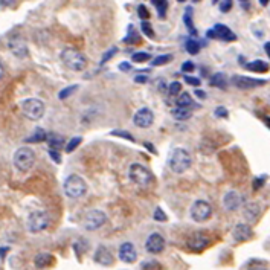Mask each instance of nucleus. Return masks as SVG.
<instances>
[{
	"label": "nucleus",
	"mask_w": 270,
	"mask_h": 270,
	"mask_svg": "<svg viewBox=\"0 0 270 270\" xmlns=\"http://www.w3.org/2000/svg\"><path fill=\"white\" fill-rule=\"evenodd\" d=\"M168 165L173 173L175 174H183L186 173L192 165V156L188 150L185 148H174L170 154Z\"/></svg>",
	"instance_id": "obj_1"
},
{
	"label": "nucleus",
	"mask_w": 270,
	"mask_h": 270,
	"mask_svg": "<svg viewBox=\"0 0 270 270\" xmlns=\"http://www.w3.org/2000/svg\"><path fill=\"white\" fill-rule=\"evenodd\" d=\"M60 58H61V63L74 72H81L87 66V58L75 48H64L61 50Z\"/></svg>",
	"instance_id": "obj_2"
},
{
	"label": "nucleus",
	"mask_w": 270,
	"mask_h": 270,
	"mask_svg": "<svg viewBox=\"0 0 270 270\" xmlns=\"http://www.w3.org/2000/svg\"><path fill=\"white\" fill-rule=\"evenodd\" d=\"M63 190L69 199H81L87 192V182L78 174H70L64 180Z\"/></svg>",
	"instance_id": "obj_3"
},
{
	"label": "nucleus",
	"mask_w": 270,
	"mask_h": 270,
	"mask_svg": "<svg viewBox=\"0 0 270 270\" xmlns=\"http://www.w3.org/2000/svg\"><path fill=\"white\" fill-rule=\"evenodd\" d=\"M14 167L20 173H28L32 170L34 163H35V153L32 148L29 147H22L14 153Z\"/></svg>",
	"instance_id": "obj_4"
},
{
	"label": "nucleus",
	"mask_w": 270,
	"mask_h": 270,
	"mask_svg": "<svg viewBox=\"0 0 270 270\" xmlns=\"http://www.w3.org/2000/svg\"><path fill=\"white\" fill-rule=\"evenodd\" d=\"M20 107H22V111L23 115L31 119V121H38L45 116V111H46V107H45V102L40 101L37 98H28L25 101H22L20 104Z\"/></svg>",
	"instance_id": "obj_5"
},
{
	"label": "nucleus",
	"mask_w": 270,
	"mask_h": 270,
	"mask_svg": "<svg viewBox=\"0 0 270 270\" xmlns=\"http://www.w3.org/2000/svg\"><path fill=\"white\" fill-rule=\"evenodd\" d=\"M128 177L133 183L139 186H148L153 182V174L148 168H145L141 163H131L128 168Z\"/></svg>",
	"instance_id": "obj_6"
},
{
	"label": "nucleus",
	"mask_w": 270,
	"mask_h": 270,
	"mask_svg": "<svg viewBox=\"0 0 270 270\" xmlns=\"http://www.w3.org/2000/svg\"><path fill=\"white\" fill-rule=\"evenodd\" d=\"M28 231L31 234H38V232H43L45 229H48L49 226V215L45 211H34L31 212L28 217Z\"/></svg>",
	"instance_id": "obj_7"
},
{
	"label": "nucleus",
	"mask_w": 270,
	"mask_h": 270,
	"mask_svg": "<svg viewBox=\"0 0 270 270\" xmlns=\"http://www.w3.org/2000/svg\"><path fill=\"white\" fill-rule=\"evenodd\" d=\"M190 215H191L192 222L205 223L212 217V206L209 205V202H206V200H197L191 206Z\"/></svg>",
	"instance_id": "obj_8"
},
{
	"label": "nucleus",
	"mask_w": 270,
	"mask_h": 270,
	"mask_svg": "<svg viewBox=\"0 0 270 270\" xmlns=\"http://www.w3.org/2000/svg\"><path fill=\"white\" fill-rule=\"evenodd\" d=\"M107 223V215L99 209H90L86 212L84 220H82V226L87 231H96Z\"/></svg>",
	"instance_id": "obj_9"
},
{
	"label": "nucleus",
	"mask_w": 270,
	"mask_h": 270,
	"mask_svg": "<svg viewBox=\"0 0 270 270\" xmlns=\"http://www.w3.org/2000/svg\"><path fill=\"white\" fill-rule=\"evenodd\" d=\"M231 82L240 90H251V89H256L259 86H264L266 79H258V78L243 77V75H234L231 78Z\"/></svg>",
	"instance_id": "obj_10"
},
{
	"label": "nucleus",
	"mask_w": 270,
	"mask_h": 270,
	"mask_svg": "<svg viewBox=\"0 0 270 270\" xmlns=\"http://www.w3.org/2000/svg\"><path fill=\"white\" fill-rule=\"evenodd\" d=\"M153 122H154V115L151 109L148 107H141L133 116V124L138 128H150L153 126Z\"/></svg>",
	"instance_id": "obj_11"
},
{
	"label": "nucleus",
	"mask_w": 270,
	"mask_h": 270,
	"mask_svg": "<svg viewBox=\"0 0 270 270\" xmlns=\"http://www.w3.org/2000/svg\"><path fill=\"white\" fill-rule=\"evenodd\" d=\"M211 244V240H209V237L205 235L203 232H195L192 234L190 238H188V241H186V246H188L191 251L194 252H202L205 251V249Z\"/></svg>",
	"instance_id": "obj_12"
},
{
	"label": "nucleus",
	"mask_w": 270,
	"mask_h": 270,
	"mask_svg": "<svg viewBox=\"0 0 270 270\" xmlns=\"http://www.w3.org/2000/svg\"><path fill=\"white\" fill-rule=\"evenodd\" d=\"M165 244H167L165 243V238L159 232H154L147 238V241H145V249H147V252L158 255L165 251Z\"/></svg>",
	"instance_id": "obj_13"
},
{
	"label": "nucleus",
	"mask_w": 270,
	"mask_h": 270,
	"mask_svg": "<svg viewBox=\"0 0 270 270\" xmlns=\"http://www.w3.org/2000/svg\"><path fill=\"white\" fill-rule=\"evenodd\" d=\"M119 259L126 264H133L138 259V251L133 243L126 241L119 246Z\"/></svg>",
	"instance_id": "obj_14"
},
{
	"label": "nucleus",
	"mask_w": 270,
	"mask_h": 270,
	"mask_svg": "<svg viewBox=\"0 0 270 270\" xmlns=\"http://www.w3.org/2000/svg\"><path fill=\"white\" fill-rule=\"evenodd\" d=\"M8 48L13 52V55H16L17 58H25L28 57V46L25 43V40L22 37H11L8 40Z\"/></svg>",
	"instance_id": "obj_15"
},
{
	"label": "nucleus",
	"mask_w": 270,
	"mask_h": 270,
	"mask_svg": "<svg viewBox=\"0 0 270 270\" xmlns=\"http://www.w3.org/2000/svg\"><path fill=\"white\" fill-rule=\"evenodd\" d=\"M232 237L237 243H244V241H249L254 237V231L247 223H238L234 227Z\"/></svg>",
	"instance_id": "obj_16"
},
{
	"label": "nucleus",
	"mask_w": 270,
	"mask_h": 270,
	"mask_svg": "<svg viewBox=\"0 0 270 270\" xmlns=\"http://www.w3.org/2000/svg\"><path fill=\"white\" fill-rule=\"evenodd\" d=\"M241 205H243V197L238 194L237 191H229V192L224 194V197H223V206H224V209L234 212L237 209H240Z\"/></svg>",
	"instance_id": "obj_17"
},
{
	"label": "nucleus",
	"mask_w": 270,
	"mask_h": 270,
	"mask_svg": "<svg viewBox=\"0 0 270 270\" xmlns=\"http://www.w3.org/2000/svg\"><path fill=\"white\" fill-rule=\"evenodd\" d=\"M261 215V206L256 202H249L243 207V217L249 223H255Z\"/></svg>",
	"instance_id": "obj_18"
},
{
	"label": "nucleus",
	"mask_w": 270,
	"mask_h": 270,
	"mask_svg": "<svg viewBox=\"0 0 270 270\" xmlns=\"http://www.w3.org/2000/svg\"><path fill=\"white\" fill-rule=\"evenodd\" d=\"M93 259H95V263H98L101 266H111L113 261H115V258H113L111 252L109 251L106 246H98Z\"/></svg>",
	"instance_id": "obj_19"
},
{
	"label": "nucleus",
	"mask_w": 270,
	"mask_h": 270,
	"mask_svg": "<svg viewBox=\"0 0 270 270\" xmlns=\"http://www.w3.org/2000/svg\"><path fill=\"white\" fill-rule=\"evenodd\" d=\"M214 32H215L217 38H220L223 41H235L237 40L235 32H232V31L227 28L226 25H223V23L214 25Z\"/></svg>",
	"instance_id": "obj_20"
},
{
	"label": "nucleus",
	"mask_w": 270,
	"mask_h": 270,
	"mask_svg": "<svg viewBox=\"0 0 270 270\" xmlns=\"http://www.w3.org/2000/svg\"><path fill=\"white\" fill-rule=\"evenodd\" d=\"M246 69L251 72H255V74H266V72H269L270 67H269V63H266V61L255 60V61H251V63H247Z\"/></svg>",
	"instance_id": "obj_21"
},
{
	"label": "nucleus",
	"mask_w": 270,
	"mask_h": 270,
	"mask_svg": "<svg viewBox=\"0 0 270 270\" xmlns=\"http://www.w3.org/2000/svg\"><path fill=\"white\" fill-rule=\"evenodd\" d=\"M171 116L175 121H186L192 116V109L191 107H175L171 110Z\"/></svg>",
	"instance_id": "obj_22"
},
{
	"label": "nucleus",
	"mask_w": 270,
	"mask_h": 270,
	"mask_svg": "<svg viewBox=\"0 0 270 270\" xmlns=\"http://www.w3.org/2000/svg\"><path fill=\"white\" fill-rule=\"evenodd\" d=\"M34 263L37 269H46L54 263V256L50 254H38L34 259Z\"/></svg>",
	"instance_id": "obj_23"
},
{
	"label": "nucleus",
	"mask_w": 270,
	"mask_h": 270,
	"mask_svg": "<svg viewBox=\"0 0 270 270\" xmlns=\"http://www.w3.org/2000/svg\"><path fill=\"white\" fill-rule=\"evenodd\" d=\"M48 142L50 150H60L64 147V138L60 136V134H48Z\"/></svg>",
	"instance_id": "obj_24"
},
{
	"label": "nucleus",
	"mask_w": 270,
	"mask_h": 270,
	"mask_svg": "<svg viewBox=\"0 0 270 270\" xmlns=\"http://www.w3.org/2000/svg\"><path fill=\"white\" fill-rule=\"evenodd\" d=\"M227 78H226V75L224 74H215V75H212V78L209 79V84L212 86V87H219V89H222V90H224L226 87H227Z\"/></svg>",
	"instance_id": "obj_25"
},
{
	"label": "nucleus",
	"mask_w": 270,
	"mask_h": 270,
	"mask_svg": "<svg viewBox=\"0 0 270 270\" xmlns=\"http://www.w3.org/2000/svg\"><path fill=\"white\" fill-rule=\"evenodd\" d=\"M191 8H186L185 11V16H183V23L186 26V29H188V32L194 37H197V29L194 28V22H192V16H191Z\"/></svg>",
	"instance_id": "obj_26"
},
{
	"label": "nucleus",
	"mask_w": 270,
	"mask_h": 270,
	"mask_svg": "<svg viewBox=\"0 0 270 270\" xmlns=\"http://www.w3.org/2000/svg\"><path fill=\"white\" fill-rule=\"evenodd\" d=\"M200 48H202V45L195 38L186 40V43H185V49H186V52H188L190 55H197L200 52Z\"/></svg>",
	"instance_id": "obj_27"
},
{
	"label": "nucleus",
	"mask_w": 270,
	"mask_h": 270,
	"mask_svg": "<svg viewBox=\"0 0 270 270\" xmlns=\"http://www.w3.org/2000/svg\"><path fill=\"white\" fill-rule=\"evenodd\" d=\"M139 34H138V31L136 28H134L133 25L128 26V34L126 35V38H124V43H127V45H134V43H139Z\"/></svg>",
	"instance_id": "obj_28"
},
{
	"label": "nucleus",
	"mask_w": 270,
	"mask_h": 270,
	"mask_svg": "<svg viewBox=\"0 0 270 270\" xmlns=\"http://www.w3.org/2000/svg\"><path fill=\"white\" fill-rule=\"evenodd\" d=\"M175 106L177 107H191L192 106V98L188 92H183L180 93V95L177 96V99H175Z\"/></svg>",
	"instance_id": "obj_29"
},
{
	"label": "nucleus",
	"mask_w": 270,
	"mask_h": 270,
	"mask_svg": "<svg viewBox=\"0 0 270 270\" xmlns=\"http://www.w3.org/2000/svg\"><path fill=\"white\" fill-rule=\"evenodd\" d=\"M153 5L158 9L159 18H165L167 17V9H168V0H151Z\"/></svg>",
	"instance_id": "obj_30"
},
{
	"label": "nucleus",
	"mask_w": 270,
	"mask_h": 270,
	"mask_svg": "<svg viewBox=\"0 0 270 270\" xmlns=\"http://www.w3.org/2000/svg\"><path fill=\"white\" fill-rule=\"evenodd\" d=\"M48 141V134L43 128H35V131L32 133V138H28L26 142H43Z\"/></svg>",
	"instance_id": "obj_31"
},
{
	"label": "nucleus",
	"mask_w": 270,
	"mask_h": 270,
	"mask_svg": "<svg viewBox=\"0 0 270 270\" xmlns=\"http://www.w3.org/2000/svg\"><path fill=\"white\" fill-rule=\"evenodd\" d=\"M78 90V84H72V86H69V87H64L63 90H61L60 93H58V98L61 99V101H64V99H67L69 96H72L74 95V93Z\"/></svg>",
	"instance_id": "obj_32"
},
{
	"label": "nucleus",
	"mask_w": 270,
	"mask_h": 270,
	"mask_svg": "<svg viewBox=\"0 0 270 270\" xmlns=\"http://www.w3.org/2000/svg\"><path fill=\"white\" fill-rule=\"evenodd\" d=\"M141 31H142V34L145 37L154 38V31H153V26H151V23L148 22V20H143V22H141Z\"/></svg>",
	"instance_id": "obj_33"
},
{
	"label": "nucleus",
	"mask_w": 270,
	"mask_h": 270,
	"mask_svg": "<svg viewBox=\"0 0 270 270\" xmlns=\"http://www.w3.org/2000/svg\"><path fill=\"white\" fill-rule=\"evenodd\" d=\"M170 61H173V55L171 54H165V55H159V57H156L153 60V66H165V64H168Z\"/></svg>",
	"instance_id": "obj_34"
},
{
	"label": "nucleus",
	"mask_w": 270,
	"mask_h": 270,
	"mask_svg": "<svg viewBox=\"0 0 270 270\" xmlns=\"http://www.w3.org/2000/svg\"><path fill=\"white\" fill-rule=\"evenodd\" d=\"M82 142V138L81 136H75V138H72L67 145H66V153H72V151H75L78 147H79V143Z\"/></svg>",
	"instance_id": "obj_35"
},
{
	"label": "nucleus",
	"mask_w": 270,
	"mask_h": 270,
	"mask_svg": "<svg viewBox=\"0 0 270 270\" xmlns=\"http://www.w3.org/2000/svg\"><path fill=\"white\" fill-rule=\"evenodd\" d=\"M151 58V55L148 54V52H134V54L131 55V60L134 61V63H145V61H148Z\"/></svg>",
	"instance_id": "obj_36"
},
{
	"label": "nucleus",
	"mask_w": 270,
	"mask_h": 270,
	"mask_svg": "<svg viewBox=\"0 0 270 270\" xmlns=\"http://www.w3.org/2000/svg\"><path fill=\"white\" fill-rule=\"evenodd\" d=\"M180 90H182V84L179 81H173L171 84L168 86V95L170 96H179L180 95Z\"/></svg>",
	"instance_id": "obj_37"
},
{
	"label": "nucleus",
	"mask_w": 270,
	"mask_h": 270,
	"mask_svg": "<svg viewBox=\"0 0 270 270\" xmlns=\"http://www.w3.org/2000/svg\"><path fill=\"white\" fill-rule=\"evenodd\" d=\"M153 219L156 220V222H159V223H163V222H167V214L163 212V209H160V207H156V211H154V214H153Z\"/></svg>",
	"instance_id": "obj_38"
},
{
	"label": "nucleus",
	"mask_w": 270,
	"mask_h": 270,
	"mask_svg": "<svg viewBox=\"0 0 270 270\" xmlns=\"http://www.w3.org/2000/svg\"><path fill=\"white\" fill-rule=\"evenodd\" d=\"M138 16H139V18L142 20H148L150 18V11H148V8L145 6V5H139L138 6Z\"/></svg>",
	"instance_id": "obj_39"
},
{
	"label": "nucleus",
	"mask_w": 270,
	"mask_h": 270,
	"mask_svg": "<svg viewBox=\"0 0 270 270\" xmlns=\"http://www.w3.org/2000/svg\"><path fill=\"white\" fill-rule=\"evenodd\" d=\"M232 6H234V0H222L220 5H219L222 13H229L232 9Z\"/></svg>",
	"instance_id": "obj_40"
},
{
	"label": "nucleus",
	"mask_w": 270,
	"mask_h": 270,
	"mask_svg": "<svg viewBox=\"0 0 270 270\" xmlns=\"http://www.w3.org/2000/svg\"><path fill=\"white\" fill-rule=\"evenodd\" d=\"M247 270H269V269L263 261H252L251 264H249Z\"/></svg>",
	"instance_id": "obj_41"
},
{
	"label": "nucleus",
	"mask_w": 270,
	"mask_h": 270,
	"mask_svg": "<svg viewBox=\"0 0 270 270\" xmlns=\"http://www.w3.org/2000/svg\"><path fill=\"white\" fill-rule=\"evenodd\" d=\"M113 136H119V138H124V139H127V141H131L134 142V138H133V134L127 133V131H122V130H116V131H111Z\"/></svg>",
	"instance_id": "obj_42"
},
{
	"label": "nucleus",
	"mask_w": 270,
	"mask_h": 270,
	"mask_svg": "<svg viewBox=\"0 0 270 270\" xmlns=\"http://www.w3.org/2000/svg\"><path fill=\"white\" fill-rule=\"evenodd\" d=\"M194 70H195V64L192 63V61H185V63L182 64L183 74H192Z\"/></svg>",
	"instance_id": "obj_43"
},
{
	"label": "nucleus",
	"mask_w": 270,
	"mask_h": 270,
	"mask_svg": "<svg viewBox=\"0 0 270 270\" xmlns=\"http://www.w3.org/2000/svg\"><path fill=\"white\" fill-rule=\"evenodd\" d=\"M141 269L142 270H160V264L156 261H148V263H143Z\"/></svg>",
	"instance_id": "obj_44"
},
{
	"label": "nucleus",
	"mask_w": 270,
	"mask_h": 270,
	"mask_svg": "<svg viewBox=\"0 0 270 270\" xmlns=\"http://www.w3.org/2000/svg\"><path fill=\"white\" fill-rule=\"evenodd\" d=\"M214 115H215L217 118H227V116H229V111H227L226 107L220 106V107H217V109H215Z\"/></svg>",
	"instance_id": "obj_45"
},
{
	"label": "nucleus",
	"mask_w": 270,
	"mask_h": 270,
	"mask_svg": "<svg viewBox=\"0 0 270 270\" xmlns=\"http://www.w3.org/2000/svg\"><path fill=\"white\" fill-rule=\"evenodd\" d=\"M116 52H118V48H111L109 52H106V54H104V57H102V60H101V64H106L107 61L116 54Z\"/></svg>",
	"instance_id": "obj_46"
},
{
	"label": "nucleus",
	"mask_w": 270,
	"mask_h": 270,
	"mask_svg": "<svg viewBox=\"0 0 270 270\" xmlns=\"http://www.w3.org/2000/svg\"><path fill=\"white\" fill-rule=\"evenodd\" d=\"M185 81L188 82L190 86H194V87H199L202 84V81L199 78H195V77H190V75H185Z\"/></svg>",
	"instance_id": "obj_47"
},
{
	"label": "nucleus",
	"mask_w": 270,
	"mask_h": 270,
	"mask_svg": "<svg viewBox=\"0 0 270 270\" xmlns=\"http://www.w3.org/2000/svg\"><path fill=\"white\" fill-rule=\"evenodd\" d=\"M264 182H266V177H264V175H263V177H256V179L254 180V185H252L254 191H258V190H261L263 186H264Z\"/></svg>",
	"instance_id": "obj_48"
},
{
	"label": "nucleus",
	"mask_w": 270,
	"mask_h": 270,
	"mask_svg": "<svg viewBox=\"0 0 270 270\" xmlns=\"http://www.w3.org/2000/svg\"><path fill=\"white\" fill-rule=\"evenodd\" d=\"M49 156H50L52 159H54L55 163H60L61 162V154L57 150H49Z\"/></svg>",
	"instance_id": "obj_49"
},
{
	"label": "nucleus",
	"mask_w": 270,
	"mask_h": 270,
	"mask_svg": "<svg viewBox=\"0 0 270 270\" xmlns=\"http://www.w3.org/2000/svg\"><path fill=\"white\" fill-rule=\"evenodd\" d=\"M148 81V77L147 75H136L134 77V82H141V84H143V82Z\"/></svg>",
	"instance_id": "obj_50"
},
{
	"label": "nucleus",
	"mask_w": 270,
	"mask_h": 270,
	"mask_svg": "<svg viewBox=\"0 0 270 270\" xmlns=\"http://www.w3.org/2000/svg\"><path fill=\"white\" fill-rule=\"evenodd\" d=\"M119 70L128 72V70H131V64H130V63H127V61H122V63L119 64Z\"/></svg>",
	"instance_id": "obj_51"
},
{
	"label": "nucleus",
	"mask_w": 270,
	"mask_h": 270,
	"mask_svg": "<svg viewBox=\"0 0 270 270\" xmlns=\"http://www.w3.org/2000/svg\"><path fill=\"white\" fill-rule=\"evenodd\" d=\"M13 3H14V0H0V5H2V6H9Z\"/></svg>",
	"instance_id": "obj_52"
},
{
	"label": "nucleus",
	"mask_w": 270,
	"mask_h": 270,
	"mask_svg": "<svg viewBox=\"0 0 270 270\" xmlns=\"http://www.w3.org/2000/svg\"><path fill=\"white\" fill-rule=\"evenodd\" d=\"M195 96H199V98L205 99V98H206V93H205L203 90H195Z\"/></svg>",
	"instance_id": "obj_53"
},
{
	"label": "nucleus",
	"mask_w": 270,
	"mask_h": 270,
	"mask_svg": "<svg viewBox=\"0 0 270 270\" xmlns=\"http://www.w3.org/2000/svg\"><path fill=\"white\" fill-rule=\"evenodd\" d=\"M264 50H266V54H267L269 58H270V41H267V43L264 45Z\"/></svg>",
	"instance_id": "obj_54"
},
{
	"label": "nucleus",
	"mask_w": 270,
	"mask_h": 270,
	"mask_svg": "<svg viewBox=\"0 0 270 270\" xmlns=\"http://www.w3.org/2000/svg\"><path fill=\"white\" fill-rule=\"evenodd\" d=\"M3 75H5V67H3V64H2V61H0V79L3 78Z\"/></svg>",
	"instance_id": "obj_55"
},
{
	"label": "nucleus",
	"mask_w": 270,
	"mask_h": 270,
	"mask_svg": "<svg viewBox=\"0 0 270 270\" xmlns=\"http://www.w3.org/2000/svg\"><path fill=\"white\" fill-rule=\"evenodd\" d=\"M143 145H145V147H148V150H150L151 153H156V150L153 148V145H151V143H148V142H145Z\"/></svg>",
	"instance_id": "obj_56"
},
{
	"label": "nucleus",
	"mask_w": 270,
	"mask_h": 270,
	"mask_svg": "<svg viewBox=\"0 0 270 270\" xmlns=\"http://www.w3.org/2000/svg\"><path fill=\"white\" fill-rule=\"evenodd\" d=\"M258 2H259V3H261L263 6H266V5H267V3L270 2V0H258Z\"/></svg>",
	"instance_id": "obj_57"
},
{
	"label": "nucleus",
	"mask_w": 270,
	"mask_h": 270,
	"mask_svg": "<svg viewBox=\"0 0 270 270\" xmlns=\"http://www.w3.org/2000/svg\"><path fill=\"white\" fill-rule=\"evenodd\" d=\"M264 122H266V126L270 128V118H266V119H264Z\"/></svg>",
	"instance_id": "obj_58"
},
{
	"label": "nucleus",
	"mask_w": 270,
	"mask_h": 270,
	"mask_svg": "<svg viewBox=\"0 0 270 270\" xmlns=\"http://www.w3.org/2000/svg\"><path fill=\"white\" fill-rule=\"evenodd\" d=\"M240 2H241V3L244 5V8H246V2H249V0H240Z\"/></svg>",
	"instance_id": "obj_59"
},
{
	"label": "nucleus",
	"mask_w": 270,
	"mask_h": 270,
	"mask_svg": "<svg viewBox=\"0 0 270 270\" xmlns=\"http://www.w3.org/2000/svg\"><path fill=\"white\" fill-rule=\"evenodd\" d=\"M177 2H179V3H185V2H186V0H177Z\"/></svg>",
	"instance_id": "obj_60"
},
{
	"label": "nucleus",
	"mask_w": 270,
	"mask_h": 270,
	"mask_svg": "<svg viewBox=\"0 0 270 270\" xmlns=\"http://www.w3.org/2000/svg\"><path fill=\"white\" fill-rule=\"evenodd\" d=\"M194 3H199V2H202V0H192Z\"/></svg>",
	"instance_id": "obj_61"
},
{
	"label": "nucleus",
	"mask_w": 270,
	"mask_h": 270,
	"mask_svg": "<svg viewBox=\"0 0 270 270\" xmlns=\"http://www.w3.org/2000/svg\"><path fill=\"white\" fill-rule=\"evenodd\" d=\"M217 2H219V0H212V3H214V5H217Z\"/></svg>",
	"instance_id": "obj_62"
}]
</instances>
